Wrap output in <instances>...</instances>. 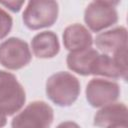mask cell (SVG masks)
I'll use <instances>...</instances> for the list:
<instances>
[{"label":"cell","instance_id":"cell-5","mask_svg":"<svg viewBox=\"0 0 128 128\" xmlns=\"http://www.w3.org/2000/svg\"><path fill=\"white\" fill-rule=\"evenodd\" d=\"M117 1H93L88 4L84 12V21L87 26L94 32H99L118 20L116 11Z\"/></svg>","mask_w":128,"mask_h":128},{"label":"cell","instance_id":"cell-14","mask_svg":"<svg viewBox=\"0 0 128 128\" xmlns=\"http://www.w3.org/2000/svg\"><path fill=\"white\" fill-rule=\"evenodd\" d=\"M12 23L11 16L0 7V40L8 35L12 28Z\"/></svg>","mask_w":128,"mask_h":128},{"label":"cell","instance_id":"cell-13","mask_svg":"<svg viewBox=\"0 0 128 128\" xmlns=\"http://www.w3.org/2000/svg\"><path fill=\"white\" fill-rule=\"evenodd\" d=\"M91 75H100L110 78H123L124 80L127 79V74L120 69L113 57H110L107 54H98L92 65Z\"/></svg>","mask_w":128,"mask_h":128},{"label":"cell","instance_id":"cell-2","mask_svg":"<svg viewBox=\"0 0 128 128\" xmlns=\"http://www.w3.org/2000/svg\"><path fill=\"white\" fill-rule=\"evenodd\" d=\"M25 91L16 77L0 70V111L6 116L19 111L25 103Z\"/></svg>","mask_w":128,"mask_h":128},{"label":"cell","instance_id":"cell-9","mask_svg":"<svg viewBox=\"0 0 128 128\" xmlns=\"http://www.w3.org/2000/svg\"><path fill=\"white\" fill-rule=\"evenodd\" d=\"M93 43L90 32L81 24H72L64 30L63 44L71 52L90 48Z\"/></svg>","mask_w":128,"mask_h":128},{"label":"cell","instance_id":"cell-19","mask_svg":"<svg viewBox=\"0 0 128 128\" xmlns=\"http://www.w3.org/2000/svg\"><path fill=\"white\" fill-rule=\"evenodd\" d=\"M6 124V115L0 111V127H3Z\"/></svg>","mask_w":128,"mask_h":128},{"label":"cell","instance_id":"cell-7","mask_svg":"<svg viewBox=\"0 0 128 128\" xmlns=\"http://www.w3.org/2000/svg\"><path fill=\"white\" fill-rule=\"evenodd\" d=\"M120 87L114 81L101 78L90 80L86 87V98L93 107H102L118 99Z\"/></svg>","mask_w":128,"mask_h":128},{"label":"cell","instance_id":"cell-4","mask_svg":"<svg viewBox=\"0 0 128 128\" xmlns=\"http://www.w3.org/2000/svg\"><path fill=\"white\" fill-rule=\"evenodd\" d=\"M53 122V109L44 101H34L17 114L12 128H49Z\"/></svg>","mask_w":128,"mask_h":128},{"label":"cell","instance_id":"cell-11","mask_svg":"<svg viewBox=\"0 0 128 128\" xmlns=\"http://www.w3.org/2000/svg\"><path fill=\"white\" fill-rule=\"evenodd\" d=\"M128 110L123 103H114L104 106L94 116V124L101 128H107L110 125L127 122Z\"/></svg>","mask_w":128,"mask_h":128},{"label":"cell","instance_id":"cell-8","mask_svg":"<svg viewBox=\"0 0 128 128\" xmlns=\"http://www.w3.org/2000/svg\"><path fill=\"white\" fill-rule=\"evenodd\" d=\"M95 44L105 54H114L118 50L127 47V30L119 26L100 33L95 38Z\"/></svg>","mask_w":128,"mask_h":128},{"label":"cell","instance_id":"cell-6","mask_svg":"<svg viewBox=\"0 0 128 128\" xmlns=\"http://www.w3.org/2000/svg\"><path fill=\"white\" fill-rule=\"evenodd\" d=\"M30 60V49L22 39L11 37L0 44V64L4 67L17 70L26 66Z\"/></svg>","mask_w":128,"mask_h":128},{"label":"cell","instance_id":"cell-15","mask_svg":"<svg viewBox=\"0 0 128 128\" xmlns=\"http://www.w3.org/2000/svg\"><path fill=\"white\" fill-rule=\"evenodd\" d=\"M113 59L120 69L127 74V47L115 52L113 54Z\"/></svg>","mask_w":128,"mask_h":128},{"label":"cell","instance_id":"cell-12","mask_svg":"<svg viewBox=\"0 0 128 128\" xmlns=\"http://www.w3.org/2000/svg\"><path fill=\"white\" fill-rule=\"evenodd\" d=\"M98 54L99 53L91 47L79 51L70 52L66 60L67 66L70 70L80 75H91L92 65Z\"/></svg>","mask_w":128,"mask_h":128},{"label":"cell","instance_id":"cell-1","mask_svg":"<svg viewBox=\"0 0 128 128\" xmlns=\"http://www.w3.org/2000/svg\"><path fill=\"white\" fill-rule=\"evenodd\" d=\"M46 93L49 99L59 106L72 105L80 93L78 79L68 72L51 75L46 82Z\"/></svg>","mask_w":128,"mask_h":128},{"label":"cell","instance_id":"cell-18","mask_svg":"<svg viewBox=\"0 0 128 128\" xmlns=\"http://www.w3.org/2000/svg\"><path fill=\"white\" fill-rule=\"evenodd\" d=\"M107 128H127V122H121V123H116L113 125L108 126Z\"/></svg>","mask_w":128,"mask_h":128},{"label":"cell","instance_id":"cell-10","mask_svg":"<svg viewBox=\"0 0 128 128\" xmlns=\"http://www.w3.org/2000/svg\"><path fill=\"white\" fill-rule=\"evenodd\" d=\"M32 51L38 58H52L59 52L58 37L52 31H43L36 34L31 41Z\"/></svg>","mask_w":128,"mask_h":128},{"label":"cell","instance_id":"cell-3","mask_svg":"<svg viewBox=\"0 0 128 128\" xmlns=\"http://www.w3.org/2000/svg\"><path fill=\"white\" fill-rule=\"evenodd\" d=\"M58 16V3L52 0L30 1L24 12L23 22L32 30L49 27L55 23Z\"/></svg>","mask_w":128,"mask_h":128},{"label":"cell","instance_id":"cell-16","mask_svg":"<svg viewBox=\"0 0 128 128\" xmlns=\"http://www.w3.org/2000/svg\"><path fill=\"white\" fill-rule=\"evenodd\" d=\"M0 4L8 7L10 10L14 12H17L20 10L21 6L24 4V1H1Z\"/></svg>","mask_w":128,"mask_h":128},{"label":"cell","instance_id":"cell-17","mask_svg":"<svg viewBox=\"0 0 128 128\" xmlns=\"http://www.w3.org/2000/svg\"><path fill=\"white\" fill-rule=\"evenodd\" d=\"M56 128H80L79 125L75 122H72V121H65V122H62L60 123Z\"/></svg>","mask_w":128,"mask_h":128}]
</instances>
